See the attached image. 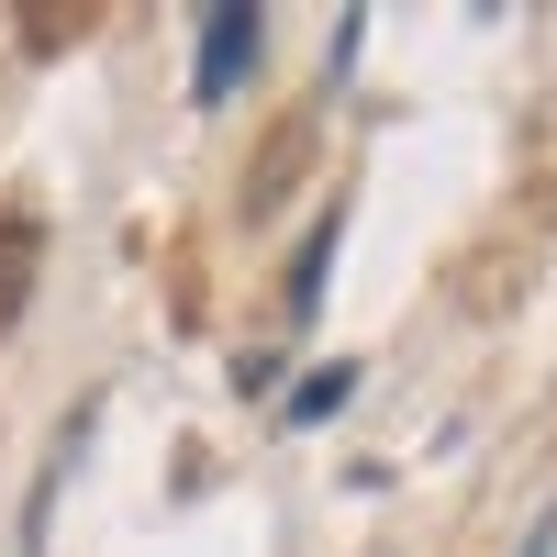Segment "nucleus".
<instances>
[{"instance_id":"nucleus-1","label":"nucleus","mask_w":557,"mask_h":557,"mask_svg":"<svg viewBox=\"0 0 557 557\" xmlns=\"http://www.w3.org/2000/svg\"><path fill=\"white\" fill-rule=\"evenodd\" d=\"M257 12L246 0H223V12H201V67H190V101H235V78L257 67Z\"/></svg>"},{"instance_id":"nucleus-2","label":"nucleus","mask_w":557,"mask_h":557,"mask_svg":"<svg viewBox=\"0 0 557 557\" xmlns=\"http://www.w3.org/2000/svg\"><path fill=\"white\" fill-rule=\"evenodd\" d=\"M335 235H346L335 212L301 235V257H290V323H312V312H323V268H335Z\"/></svg>"},{"instance_id":"nucleus-3","label":"nucleus","mask_w":557,"mask_h":557,"mask_svg":"<svg viewBox=\"0 0 557 557\" xmlns=\"http://www.w3.org/2000/svg\"><path fill=\"white\" fill-rule=\"evenodd\" d=\"M346 391H357V368H312L301 401H290V424H323V412H346Z\"/></svg>"},{"instance_id":"nucleus-4","label":"nucleus","mask_w":557,"mask_h":557,"mask_svg":"<svg viewBox=\"0 0 557 557\" xmlns=\"http://www.w3.org/2000/svg\"><path fill=\"white\" fill-rule=\"evenodd\" d=\"M546 546H557V513H546V524H535V535H524V557H546Z\"/></svg>"}]
</instances>
